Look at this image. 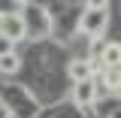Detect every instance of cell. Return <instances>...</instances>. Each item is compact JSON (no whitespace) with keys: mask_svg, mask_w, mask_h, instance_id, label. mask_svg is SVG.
<instances>
[{"mask_svg":"<svg viewBox=\"0 0 121 118\" xmlns=\"http://www.w3.org/2000/svg\"><path fill=\"white\" fill-rule=\"evenodd\" d=\"M0 18H3V15H0Z\"/></svg>","mask_w":121,"mask_h":118,"instance_id":"7c38bea8","label":"cell"},{"mask_svg":"<svg viewBox=\"0 0 121 118\" xmlns=\"http://www.w3.org/2000/svg\"><path fill=\"white\" fill-rule=\"evenodd\" d=\"M112 118H121V109H118V112H112Z\"/></svg>","mask_w":121,"mask_h":118,"instance_id":"30bf717a","label":"cell"},{"mask_svg":"<svg viewBox=\"0 0 121 118\" xmlns=\"http://www.w3.org/2000/svg\"><path fill=\"white\" fill-rule=\"evenodd\" d=\"M94 97H97V82L88 79V82H76V91H73V100L79 106H91L94 103Z\"/></svg>","mask_w":121,"mask_h":118,"instance_id":"277c9868","label":"cell"},{"mask_svg":"<svg viewBox=\"0 0 121 118\" xmlns=\"http://www.w3.org/2000/svg\"><path fill=\"white\" fill-rule=\"evenodd\" d=\"M0 118H12V106L0 100Z\"/></svg>","mask_w":121,"mask_h":118,"instance_id":"9c48e42d","label":"cell"},{"mask_svg":"<svg viewBox=\"0 0 121 118\" xmlns=\"http://www.w3.org/2000/svg\"><path fill=\"white\" fill-rule=\"evenodd\" d=\"M79 30H85L88 36H100L106 30V9H85L82 21H79Z\"/></svg>","mask_w":121,"mask_h":118,"instance_id":"7a4b0ae2","label":"cell"},{"mask_svg":"<svg viewBox=\"0 0 121 118\" xmlns=\"http://www.w3.org/2000/svg\"><path fill=\"white\" fill-rule=\"evenodd\" d=\"M0 36L6 39V43H21L24 36H27V21H24V15L18 12H9L0 18Z\"/></svg>","mask_w":121,"mask_h":118,"instance_id":"6da1fadb","label":"cell"},{"mask_svg":"<svg viewBox=\"0 0 121 118\" xmlns=\"http://www.w3.org/2000/svg\"><path fill=\"white\" fill-rule=\"evenodd\" d=\"M103 85L109 91H115L121 85V67H103Z\"/></svg>","mask_w":121,"mask_h":118,"instance_id":"52a82bcc","label":"cell"},{"mask_svg":"<svg viewBox=\"0 0 121 118\" xmlns=\"http://www.w3.org/2000/svg\"><path fill=\"white\" fill-rule=\"evenodd\" d=\"M94 61H100L103 67H121V43H106L100 58H94Z\"/></svg>","mask_w":121,"mask_h":118,"instance_id":"5b68a950","label":"cell"},{"mask_svg":"<svg viewBox=\"0 0 121 118\" xmlns=\"http://www.w3.org/2000/svg\"><path fill=\"white\" fill-rule=\"evenodd\" d=\"M94 67H97V61L94 58H76L70 61V79L73 82H88V79H94Z\"/></svg>","mask_w":121,"mask_h":118,"instance_id":"3957f363","label":"cell"},{"mask_svg":"<svg viewBox=\"0 0 121 118\" xmlns=\"http://www.w3.org/2000/svg\"><path fill=\"white\" fill-rule=\"evenodd\" d=\"M115 94H118V97H121V85H118V88H115Z\"/></svg>","mask_w":121,"mask_h":118,"instance_id":"8fae6325","label":"cell"},{"mask_svg":"<svg viewBox=\"0 0 121 118\" xmlns=\"http://www.w3.org/2000/svg\"><path fill=\"white\" fill-rule=\"evenodd\" d=\"M18 67H21V58H18L15 52H0V73L12 76Z\"/></svg>","mask_w":121,"mask_h":118,"instance_id":"8992f818","label":"cell"},{"mask_svg":"<svg viewBox=\"0 0 121 118\" xmlns=\"http://www.w3.org/2000/svg\"><path fill=\"white\" fill-rule=\"evenodd\" d=\"M85 6H88V9H106L109 0H85Z\"/></svg>","mask_w":121,"mask_h":118,"instance_id":"ba28073f","label":"cell"}]
</instances>
